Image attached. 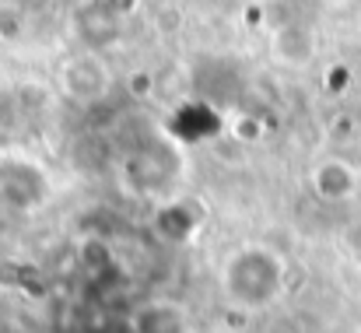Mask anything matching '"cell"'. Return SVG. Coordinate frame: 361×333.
<instances>
[{
	"label": "cell",
	"instance_id": "1",
	"mask_svg": "<svg viewBox=\"0 0 361 333\" xmlns=\"http://www.w3.org/2000/svg\"><path fill=\"white\" fill-rule=\"evenodd\" d=\"M225 295L239 305V309H263L270 305L281 288H284V263L263 249V246H249L239 249L228 263H225Z\"/></svg>",
	"mask_w": 361,
	"mask_h": 333
},
{
	"label": "cell",
	"instance_id": "2",
	"mask_svg": "<svg viewBox=\"0 0 361 333\" xmlns=\"http://www.w3.org/2000/svg\"><path fill=\"white\" fill-rule=\"evenodd\" d=\"M63 81H67V92L74 99H99L106 92V85H109V74H106V67L95 56H78V60L67 63Z\"/></svg>",
	"mask_w": 361,
	"mask_h": 333
},
{
	"label": "cell",
	"instance_id": "3",
	"mask_svg": "<svg viewBox=\"0 0 361 333\" xmlns=\"http://www.w3.org/2000/svg\"><path fill=\"white\" fill-rule=\"evenodd\" d=\"M355 172L344 165V162H323L312 176V186L323 200H348L355 193Z\"/></svg>",
	"mask_w": 361,
	"mask_h": 333
},
{
	"label": "cell",
	"instance_id": "4",
	"mask_svg": "<svg viewBox=\"0 0 361 333\" xmlns=\"http://www.w3.org/2000/svg\"><path fill=\"white\" fill-rule=\"evenodd\" d=\"M133 330L137 333H186V320L176 305L169 302H154V305H144L133 320Z\"/></svg>",
	"mask_w": 361,
	"mask_h": 333
},
{
	"label": "cell",
	"instance_id": "5",
	"mask_svg": "<svg viewBox=\"0 0 361 333\" xmlns=\"http://www.w3.org/2000/svg\"><path fill=\"white\" fill-rule=\"evenodd\" d=\"M172 130H176L183 140H200V137H207V133L218 130V116L207 109V106L193 102V106H183V109L176 112Z\"/></svg>",
	"mask_w": 361,
	"mask_h": 333
},
{
	"label": "cell",
	"instance_id": "6",
	"mask_svg": "<svg viewBox=\"0 0 361 333\" xmlns=\"http://www.w3.org/2000/svg\"><path fill=\"white\" fill-rule=\"evenodd\" d=\"M161 228L169 231V238H186L190 228H193V218H186L183 207H172V211L161 214Z\"/></svg>",
	"mask_w": 361,
	"mask_h": 333
}]
</instances>
